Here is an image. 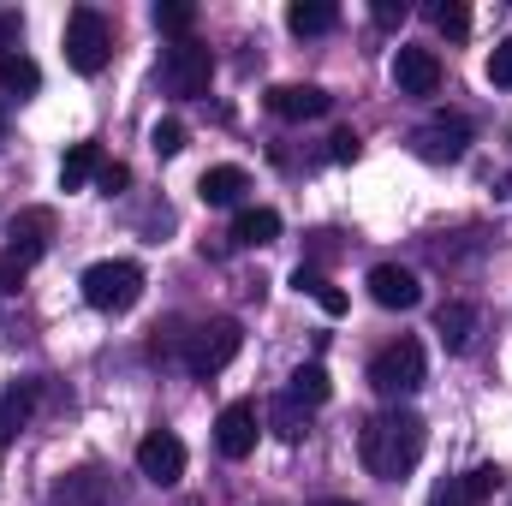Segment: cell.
Here are the masks:
<instances>
[{
  "mask_svg": "<svg viewBox=\"0 0 512 506\" xmlns=\"http://www.w3.org/2000/svg\"><path fill=\"white\" fill-rule=\"evenodd\" d=\"M316 506H358V501H316Z\"/></svg>",
  "mask_w": 512,
  "mask_h": 506,
  "instance_id": "cell-36",
  "label": "cell"
},
{
  "mask_svg": "<svg viewBox=\"0 0 512 506\" xmlns=\"http://www.w3.org/2000/svg\"><path fill=\"white\" fill-rule=\"evenodd\" d=\"M239 346H245V328H239L233 316H215V322H203V328L185 340V370L197 381L221 376V370L239 358Z\"/></svg>",
  "mask_w": 512,
  "mask_h": 506,
  "instance_id": "cell-5",
  "label": "cell"
},
{
  "mask_svg": "<svg viewBox=\"0 0 512 506\" xmlns=\"http://www.w3.org/2000/svg\"><path fill=\"white\" fill-rule=\"evenodd\" d=\"M292 286H298L304 298H316V304H322V316H346V292H340L322 268H304V262H298V268H292Z\"/></svg>",
  "mask_w": 512,
  "mask_h": 506,
  "instance_id": "cell-19",
  "label": "cell"
},
{
  "mask_svg": "<svg viewBox=\"0 0 512 506\" xmlns=\"http://www.w3.org/2000/svg\"><path fill=\"white\" fill-rule=\"evenodd\" d=\"M24 274H30V268H24L18 256H0V298H12V292L24 286Z\"/></svg>",
  "mask_w": 512,
  "mask_h": 506,
  "instance_id": "cell-34",
  "label": "cell"
},
{
  "mask_svg": "<svg viewBox=\"0 0 512 506\" xmlns=\"http://www.w3.org/2000/svg\"><path fill=\"white\" fill-rule=\"evenodd\" d=\"M66 60L84 78H96L114 60V30H108V18L96 6H72V18H66Z\"/></svg>",
  "mask_w": 512,
  "mask_h": 506,
  "instance_id": "cell-3",
  "label": "cell"
},
{
  "mask_svg": "<svg viewBox=\"0 0 512 506\" xmlns=\"http://www.w3.org/2000/svg\"><path fill=\"white\" fill-rule=\"evenodd\" d=\"M274 239H280V215H274V209H239V221H233V245L262 251V245H274Z\"/></svg>",
  "mask_w": 512,
  "mask_h": 506,
  "instance_id": "cell-20",
  "label": "cell"
},
{
  "mask_svg": "<svg viewBox=\"0 0 512 506\" xmlns=\"http://www.w3.org/2000/svg\"><path fill=\"white\" fill-rule=\"evenodd\" d=\"M96 185H102V197H120L131 185V167L126 161H102V173H96Z\"/></svg>",
  "mask_w": 512,
  "mask_h": 506,
  "instance_id": "cell-31",
  "label": "cell"
},
{
  "mask_svg": "<svg viewBox=\"0 0 512 506\" xmlns=\"http://www.w3.org/2000/svg\"><path fill=\"white\" fill-rule=\"evenodd\" d=\"M429 18H435V30H441V36H453V42H465V36H471V6H459V0L429 6Z\"/></svg>",
  "mask_w": 512,
  "mask_h": 506,
  "instance_id": "cell-25",
  "label": "cell"
},
{
  "mask_svg": "<svg viewBox=\"0 0 512 506\" xmlns=\"http://www.w3.org/2000/svg\"><path fill=\"white\" fill-rule=\"evenodd\" d=\"M54 501L60 506H102V471H78V477H66V483L54 489Z\"/></svg>",
  "mask_w": 512,
  "mask_h": 506,
  "instance_id": "cell-24",
  "label": "cell"
},
{
  "mask_svg": "<svg viewBox=\"0 0 512 506\" xmlns=\"http://www.w3.org/2000/svg\"><path fill=\"white\" fill-rule=\"evenodd\" d=\"M370 12H376V24H382V30H393V24H405V18H411V6H405V0H376Z\"/></svg>",
  "mask_w": 512,
  "mask_h": 506,
  "instance_id": "cell-35",
  "label": "cell"
},
{
  "mask_svg": "<svg viewBox=\"0 0 512 506\" xmlns=\"http://www.w3.org/2000/svg\"><path fill=\"white\" fill-rule=\"evenodd\" d=\"M364 286H370V298H376L382 310H417V304H423V280H417L411 268H399V262H376Z\"/></svg>",
  "mask_w": 512,
  "mask_h": 506,
  "instance_id": "cell-12",
  "label": "cell"
},
{
  "mask_svg": "<svg viewBox=\"0 0 512 506\" xmlns=\"http://www.w3.org/2000/svg\"><path fill=\"white\" fill-rule=\"evenodd\" d=\"M18 42H24V12L0 6V60H6V54H18Z\"/></svg>",
  "mask_w": 512,
  "mask_h": 506,
  "instance_id": "cell-30",
  "label": "cell"
},
{
  "mask_svg": "<svg viewBox=\"0 0 512 506\" xmlns=\"http://www.w3.org/2000/svg\"><path fill=\"white\" fill-rule=\"evenodd\" d=\"M6 256H18L24 268L30 262H42L48 256V245H54V209H18L12 215V227H6Z\"/></svg>",
  "mask_w": 512,
  "mask_h": 506,
  "instance_id": "cell-11",
  "label": "cell"
},
{
  "mask_svg": "<svg viewBox=\"0 0 512 506\" xmlns=\"http://www.w3.org/2000/svg\"><path fill=\"white\" fill-rule=\"evenodd\" d=\"M429 506H471V495H465V477H447V483H435Z\"/></svg>",
  "mask_w": 512,
  "mask_h": 506,
  "instance_id": "cell-32",
  "label": "cell"
},
{
  "mask_svg": "<svg viewBox=\"0 0 512 506\" xmlns=\"http://www.w3.org/2000/svg\"><path fill=\"white\" fill-rule=\"evenodd\" d=\"M96 173H102V149H96V143H72V149L60 155V191H84Z\"/></svg>",
  "mask_w": 512,
  "mask_h": 506,
  "instance_id": "cell-18",
  "label": "cell"
},
{
  "mask_svg": "<svg viewBox=\"0 0 512 506\" xmlns=\"http://www.w3.org/2000/svg\"><path fill=\"white\" fill-rule=\"evenodd\" d=\"M161 84H167V96H185V102L209 96V84H215V54H209V42H197V36L173 42V48L161 54Z\"/></svg>",
  "mask_w": 512,
  "mask_h": 506,
  "instance_id": "cell-4",
  "label": "cell"
},
{
  "mask_svg": "<svg viewBox=\"0 0 512 506\" xmlns=\"http://www.w3.org/2000/svg\"><path fill=\"white\" fill-rule=\"evenodd\" d=\"M149 18H155V30H161V36L185 42V36H191V24H197V6H191V0H155V12H149Z\"/></svg>",
  "mask_w": 512,
  "mask_h": 506,
  "instance_id": "cell-23",
  "label": "cell"
},
{
  "mask_svg": "<svg viewBox=\"0 0 512 506\" xmlns=\"http://www.w3.org/2000/svg\"><path fill=\"white\" fill-rule=\"evenodd\" d=\"M358 149H364L358 131H334V137H328V161H358Z\"/></svg>",
  "mask_w": 512,
  "mask_h": 506,
  "instance_id": "cell-33",
  "label": "cell"
},
{
  "mask_svg": "<svg viewBox=\"0 0 512 506\" xmlns=\"http://www.w3.org/2000/svg\"><path fill=\"white\" fill-rule=\"evenodd\" d=\"M370 387L382 399H411L423 387V346L417 340H393L370 358Z\"/></svg>",
  "mask_w": 512,
  "mask_h": 506,
  "instance_id": "cell-6",
  "label": "cell"
},
{
  "mask_svg": "<svg viewBox=\"0 0 512 506\" xmlns=\"http://www.w3.org/2000/svg\"><path fill=\"white\" fill-rule=\"evenodd\" d=\"M84 304L102 310V316H126L131 304L143 298V268L126 262V256H108V262H90L84 268Z\"/></svg>",
  "mask_w": 512,
  "mask_h": 506,
  "instance_id": "cell-2",
  "label": "cell"
},
{
  "mask_svg": "<svg viewBox=\"0 0 512 506\" xmlns=\"http://www.w3.org/2000/svg\"><path fill=\"white\" fill-rule=\"evenodd\" d=\"M340 24V6L334 0H292L286 6V30L292 36H328Z\"/></svg>",
  "mask_w": 512,
  "mask_h": 506,
  "instance_id": "cell-17",
  "label": "cell"
},
{
  "mask_svg": "<svg viewBox=\"0 0 512 506\" xmlns=\"http://www.w3.org/2000/svg\"><path fill=\"white\" fill-rule=\"evenodd\" d=\"M215 447H221V459H251L256 453V405L251 399L221 405V417H215Z\"/></svg>",
  "mask_w": 512,
  "mask_h": 506,
  "instance_id": "cell-13",
  "label": "cell"
},
{
  "mask_svg": "<svg viewBox=\"0 0 512 506\" xmlns=\"http://www.w3.org/2000/svg\"><path fill=\"white\" fill-rule=\"evenodd\" d=\"M483 72H489V84H495V90H512V36H507V42H495V54H489V66H483Z\"/></svg>",
  "mask_w": 512,
  "mask_h": 506,
  "instance_id": "cell-29",
  "label": "cell"
},
{
  "mask_svg": "<svg viewBox=\"0 0 512 506\" xmlns=\"http://www.w3.org/2000/svg\"><path fill=\"white\" fill-rule=\"evenodd\" d=\"M0 131H6V108H0Z\"/></svg>",
  "mask_w": 512,
  "mask_h": 506,
  "instance_id": "cell-37",
  "label": "cell"
},
{
  "mask_svg": "<svg viewBox=\"0 0 512 506\" xmlns=\"http://www.w3.org/2000/svg\"><path fill=\"white\" fill-rule=\"evenodd\" d=\"M423 441H429L423 417H417V411H405V405H393V411L370 417V423L358 429L364 471H370V477H382V483L411 477V471H417V459H423Z\"/></svg>",
  "mask_w": 512,
  "mask_h": 506,
  "instance_id": "cell-1",
  "label": "cell"
},
{
  "mask_svg": "<svg viewBox=\"0 0 512 506\" xmlns=\"http://www.w3.org/2000/svg\"><path fill=\"white\" fill-rule=\"evenodd\" d=\"M310 429V417H298V399H274V435L280 441H298Z\"/></svg>",
  "mask_w": 512,
  "mask_h": 506,
  "instance_id": "cell-27",
  "label": "cell"
},
{
  "mask_svg": "<svg viewBox=\"0 0 512 506\" xmlns=\"http://www.w3.org/2000/svg\"><path fill=\"white\" fill-rule=\"evenodd\" d=\"M36 399H42V387L30 376H18V381L0 387V441H18V429L36 417Z\"/></svg>",
  "mask_w": 512,
  "mask_h": 506,
  "instance_id": "cell-14",
  "label": "cell"
},
{
  "mask_svg": "<svg viewBox=\"0 0 512 506\" xmlns=\"http://www.w3.org/2000/svg\"><path fill=\"white\" fill-rule=\"evenodd\" d=\"M495 489H501V465H477V471L465 477V495H471V506H483Z\"/></svg>",
  "mask_w": 512,
  "mask_h": 506,
  "instance_id": "cell-28",
  "label": "cell"
},
{
  "mask_svg": "<svg viewBox=\"0 0 512 506\" xmlns=\"http://www.w3.org/2000/svg\"><path fill=\"white\" fill-rule=\"evenodd\" d=\"M137 471H143L155 489H173V483L185 477V441H179L173 429H149V435L137 441Z\"/></svg>",
  "mask_w": 512,
  "mask_h": 506,
  "instance_id": "cell-7",
  "label": "cell"
},
{
  "mask_svg": "<svg viewBox=\"0 0 512 506\" xmlns=\"http://www.w3.org/2000/svg\"><path fill=\"white\" fill-rule=\"evenodd\" d=\"M477 304H465V298H453V304H441V316H435V334H441V346L447 352H471V340H477Z\"/></svg>",
  "mask_w": 512,
  "mask_h": 506,
  "instance_id": "cell-15",
  "label": "cell"
},
{
  "mask_svg": "<svg viewBox=\"0 0 512 506\" xmlns=\"http://www.w3.org/2000/svg\"><path fill=\"white\" fill-rule=\"evenodd\" d=\"M328 393H334V381L322 364H298L292 370V387H286V399H298L304 411H316V405H328Z\"/></svg>",
  "mask_w": 512,
  "mask_h": 506,
  "instance_id": "cell-21",
  "label": "cell"
},
{
  "mask_svg": "<svg viewBox=\"0 0 512 506\" xmlns=\"http://www.w3.org/2000/svg\"><path fill=\"white\" fill-rule=\"evenodd\" d=\"M411 149H417V161H459L465 149H471V120H459V114H435L429 126L411 131Z\"/></svg>",
  "mask_w": 512,
  "mask_h": 506,
  "instance_id": "cell-8",
  "label": "cell"
},
{
  "mask_svg": "<svg viewBox=\"0 0 512 506\" xmlns=\"http://www.w3.org/2000/svg\"><path fill=\"white\" fill-rule=\"evenodd\" d=\"M245 191H251V173H245V167H209V173L197 179V197H203L209 209H233Z\"/></svg>",
  "mask_w": 512,
  "mask_h": 506,
  "instance_id": "cell-16",
  "label": "cell"
},
{
  "mask_svg": "<svg viewBox=\"0 0 512 506\" xmlns=\"http://www.w3.org/2000/svg\"><path fill=\"white\" fill-rule=\"evenodd\" d=\"M268 114L274 120H328L334 114V96L322 90V84H274L268 90Z\"/></svg>",
  "mask_w": 512,
  "mask_h": 506,
  "instance_id": "cell-10",
  "label": "cell"
},
{
  "mask_svg": "<svg viewBox=\"0 0 512 506\" xmlns=\"http://www.w3.org/2000/svg\"><path fill=\"white\" fill-rule=\"evenodd\" d=\"M149 149H155L161 161H173V155L185 149V126H179V120H155V131H149Z\"/></svg>",
  "mask_w": 512,
  "mask_h": 506,
  "instance_id": "cell-26",
  "label": "cell"
},
{
  "mask_svg": "<svg viewBox=\"0 0 512 506\" xmlns=\"http://www.w3.org/2000/svg\"><path fill=\"white\" fill-rule=\"evenodd\" d=\"M393 84H399V96H435V90H441V60H435V48L399 42V48H393Z\"/></svg>",
  "mask_w": 512,
  "mask_h": 506,
  "instance_id": "cell-9",
  "label": "cell"
},
{
  "mask_svg": "<svg viewBox=\"0 0 512 506\" xmlns=\"http://www.w3.org/2000/svg\"><path fill=\"white\" fill-rule=\"evenodd\" d=\"M0 90H6V96H36V90H42V66H36L30 54H6V60H0Z\"/></svg>",
  "mask_w": 512,
  "mask_h": 506,
  "instance_id": "cell-22",
  "label": "cell"
}]
</instances>
